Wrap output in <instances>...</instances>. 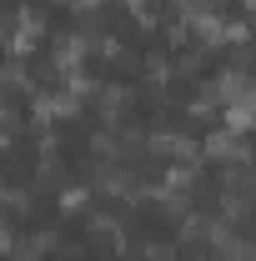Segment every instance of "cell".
I'll use <instances>...</instances> for the list:
<instances>
[{
  "mask_svg": "<svg viewBox=\"0 0 256 261\" xmlns=\"http://www.w3.org/2000/svg\"><path fill=\"white\" fill-rule=\"evenodd\" d=\"M100 116H106V121H116V116H126V111H131V100H136V96H131V86H100Z\"/></svg>",
  "mask_w": 256,
  "mask_h": 261,
  "instance_id": "obj_4",
  "label": "cell"
},
{
  "mask_svg": "<svg viewBox=\"0 0 256 261\" xmlns=\"http://www.w3.org/2000/svg\"><path fill=\"white\" fill-rule=\"evenodd\" d=\"M146 75L166 86V81H171V61H166V56H146Z\"/></svg>",
  "mask_w": 256,
  "mask_h": 261,
  "instance_id": "obj_6",
  "label": "cell"
},
{
  "mask_svg": "<svg viewBox=\"0 0 256 261\" xmlns=\"http://www.w3.org/2000/svg\"><path fill=\"white\" fill-rule=\"evenodd\" d=\"M216 91H221V106H236V100H246L256 91V81L246 75V70H226L221 81H216Z\"/></svg>",
  "mask_w": 256,
  "mask_h": 261,
  "instance_id": "obj_3",
  "label": "cell"
},
{
  "mask_svg": "<svg viewBox=\"0 0 256 261\" xmlns=\"http://www.w3.org/2000/svg\"><path fill=\"white\" fill-rule=\"evenodd\" d=\"M25 206H31V196H25V191H15V186L5 191V211H10V216H25Z\"/></svg>",
  "mask_w": 256,
  "mask_h": 261,
  "instance_id": "obj_7",
  "label": "cell"
},
{
  "mask_svg": "<svg viewBox=\"0 0 256 261\" xmlns=\"http://www.w3.org/2000/svg\"><path fill=\"white\" fill-rule=\"evenodd\" d=\"M86 201H91L86 186H65V191H61V211H65V216H81V211H86Z\"/></svg>",
  "mask_w": 256,
  "mask_h": 261,
  "instance_id": "obj_5",
  "label": "cell"
},
{
  "mask_svg": "<svg viewBox=\"0 0 256 261\" xmlns=\"http://www.w3.org/2000/svg\"><path fill=\"white\" fill-rule=\"evenodd\" d=\"M201 151H206L211 161H231V166H241V161H246V156H251V151H246V141H241L236 130H211Z\"/></svg>",
  "mask_w": 256,
  "mask_h": 261,
  "instance_id": "obj_2",
  "label": "cell"
},
{
  "mask_svg": "<svg viewBox=\"0 0 256 261\" xmlns=\"http://www.w3.org/2000/svg\"><path fill=\"white\" fill-rule=\"evenodd\" d=\"M40 35H45V20L35 15L31 5H20V10H15V35H10V61H25Z\"/></svg>",
  "mask_w": 256,
  "mask_h": 261,
  "instance_id": "obj_1",
  "label": "cell"
}]
</instances>
